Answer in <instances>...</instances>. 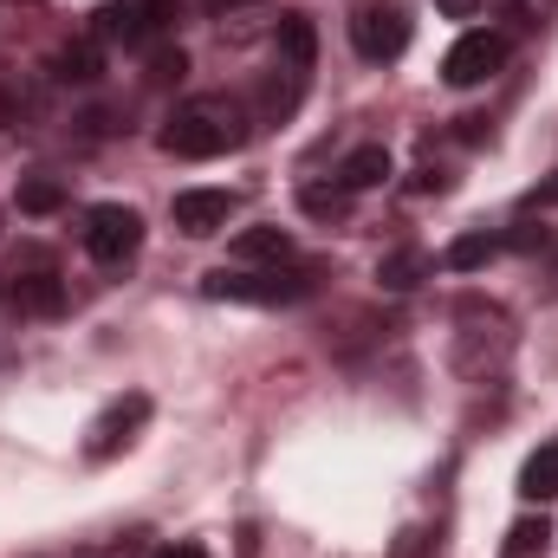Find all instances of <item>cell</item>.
<instances>
[{
    "instance_id": "obj_16",
    "label": "cell",
    "mask_w": 558,
    "mask_h": 558,
    "mask_svg": "<svg viewBox=\"0 0 558 558\" xmlns=\"http://www.w3.org/2000/svg\"><path fill=\"white\" fill-rule=\"evenodd\" d=\"M500 247H507L500 234H461V241L448 247V267H454V274H474V267H487Z\"/></svg>"
},
{
    "instance_id": "obj_10",
    "label": "cell",
    "mask_w": 558,
    "mask_h": 558,
    "mask_svg": "<svg viewBox=\"0 0 558 558\" xmlns=\"http://www.w3.org/2000/svg\"><path fill=\"white\" fill-rule=\"evenodd\" d=\"M98 72H105V52H98L92 39H65V46L52 52V78H59V85H98Z\"/></svg>"
},
{
    "instance_id": "obj_21",
    "label": "cell",
    "mask_w": 558,
    "mask_h": 558,
    "mask_svg": "<svg viewBox=\"0 0 558 558\" xmlns=\"http://www.w3.org/2000/svg\"><path fill=\"white\" fill-rule=\"evenodd\" d=\"M494 13H507V20H520V26H539V20L553 13V0H494Z\"/></svg>"
},
{
    "instance_id": "obj_19",
    "label": "cell",
    "mask_w": 558,
    "mask_h": 558,
    "mask_svg": "<svg viewBox=\"0 0 558 558\" xmlns=\"http://www.w3.org/2000/svg\"><path fill=\"white\" fill-rule=\"evenodd\" d=\"M182 72H189V59H182V46H156V52H149V78H156V85H175Z\"/></svg>"
},
{
    "instance_id": "obj_5",
    "label": "cell",
    "mask_w": 558,
    "mask_h": 558,
    "mask_svg": "<svg viewBox=\"0 0 558 558\" xmlns=\"http://www.w3.org/2000/svg\"><path fill=\"white\" fill-rule=\"evenodd\" d=\"M351 46L384 65V59H397V52L410 46V20H403L397 7H357V13H351Z\"/></svg>"
},
{
    "instance_id": "obj_9",
    "label": "cell",
    "mask_w": 558,
    "mask_h": 558,
    "mask_svg": "<svg viewBox=\"0 0 558 558\" xmlns=\"http://www.w3.org/2000/svg\"><path fill=\"white\" fill-rule=\"evenodd\" d=\"M312 59H318V33H312V20H305V13H286V20H279V72L305 78Z\"/></svg>"
},
{
    "instance_id": "obj_11",
    "label": "cell",
    "mask_w": 558,
    "mask_h": 558,
    "mask_svg": "<svg viewBox=\"0 0 558 558\" xmlns=\"http://www.w3.org/2000/svg\"><path fill=\"white\" fill-rule=\"evenodd\" d=\"M384 175H390V149H384V143H364V149H351V156H344L338 189H351V195H357V189H377Z\"/></svg>"
},
{
    "instance_id": "obj_13",
    "label": "cell",
    "mask_w": 558,
    "mask_h": 558,
    "mask_svg": "<svg viewBox=\"0 0 558 558\" xmlns=\"http://www.w3.org/2000/svg\"><path fill=\"white\" fill-rule=\"evenodd\" d=\"M234 260H292V234L286 228H247L241 241H234Z\"/></svg>"
},
{
    "instance_id": "obj_23",
    "label": "cell",
    "mask_w": 558,
    "mask_h": 558,
    "mask_svg": "<svg viewBox=\"0 0 558 558\" xmlns=\"http://www.w3.org/2000/svg\"><path fill=\"white\" fill-rule=\"evenodd\" d=\"M156 558H208V553H202V546H162Z\"/></svg>"
},
{
    "instance_id": "obj_24",
    "label": "cell",
    "mask_w": 558,
    "mask_h": 558,
    "mask_svg": "<svg viewBox=\"0 0 558 558\" xmlns=\"http://www.w3.org/2000/svg\"><path fill=\"white\" fill-rule=\"evenodd\" d=\"M215 13H234V7H260V0H208Z\"/></svg>"
},
{
    "instance_id": "obj_20",
    "label": "cell",
    "mask_w": 558,
    "mask_h": 558,
    "mask_svg": "<svg viewBox=\"0 0 558 558\" xmlns=\"http://www.w3.org/2000/svg\"><path fill=\"white\" fill-rule=\"evenodd\" d=\"M546 539H553V526H546V520H520V526H513V558L546 553Z\"/></svg>"
},
{
    "instance_id": "obj_14",
    "label": "cell",
    "mask_w": 558,
    "mask_h": 558,
    "mask_svg": "<svg viewBox=\"0 0 558 558\" xmlns=\"http://www.w3.org/2000/svg\"><path fill=\"white\" fill-rule=\"evenodd\" d=\"M520 494H526V500H558V441L539 448V454L520 468Z\"/></svg>"
},
{
    "instance_id": "obj_6",
    "label": "cell",
    "mask_w": 558,
    "mask_h": 558,
    "mask_svg": "<svg viewBox=\"0 0 558 558\" xmlns=\"http://www.w3.org/2000/svg\"><path fill=\"white\" fill-rule=\"evenodd\" d=\"M234 208H241V202H234L228 189H182L169 215H175V228H182L189 241H208V234H221V228L234 221Z\"/></svg>"
},
{
    "instance_id": "obj_1",
    "label": "cell",
    "mask_w": 558,
    "mask_h": 558,
    "mask_svg": "<svg viewBox=\"0 0 558 558\" xmlns=\"http://www.w3.org/2000/svg\"><path fill=\"white\" fill-rule=\"evenodd\" d=\"M247 143V111L241 98L228 92H202V98H182L162 124V149L169 156H189V162H208V156H228Z\"/></svg>"
},
{
    "instance_id": "obj_15",
    "label": "cell",
    "mask_w": 558,
    "mask_h": 558,
    "mask_svg": "<svg viewBox=\"0 0 558 558\" xmlns=\"http://www.w3.org/2000/svg\"><path fill=\"white\" fill-rule=\"evenodd\" d=\"M59 208H65V182H52V175L20 182V215H59Z\"/></svg>"
},
{
    "instance_id": "obj_7",
    "label": "cell",
    "mask_w": 558,
    "mask_h": 558,
    "mask_svg": "<svg viewBox=\"0 0 558 558\" xmlns=\"http://www.w3.org/2000/svg\"><path fill=\"white\" fill-rule=\"evenodd\" d=\"M143 422H149V397H118L105 416L92 422V435H85V454H92V461H111L118 448H131V441H137Z\"/></svg>"
},
{
    "instance_id": "obj_17",
    "label": "cell",
    "mask_w": 558,
    "mask_h": 558,
    "mask_svg": "<svg viewBox=\"0 0 558 558\" xmlns=\"http://www.w3.org/2000/svg\"><path fill=\"white\" fill-rule=\"evenodd\" d=\"M299 208L318 215V221H344V215H351V189H305Z\"/></svg>"
},
{
    "instance_id": "obj_2",
    "label": "cell",
    "mask_w": 558,
    "mask_h": 558,
    "mask_svg": "<svg viewBox=\"0 0 558 558\" xmlns=\"http://www.w3.org/2000/svg\"><path fill=\"white\" fill-rule=\"evenodd\" d=\"M208 299H234V305H286V299H305L312 274H279V267H221V274L202 279Z\"/></svg>"
},
{
    "instance_id": "obj_3",
    "label": "cell",
    "mask_w": 558,
    "mask_h": 558,
    "mask_svg": "<svg viewBox=\"0 0 558 558\" xmlns=\"http://www.w3.org/2000/svg\"><path fill=\"white\" fill-rule=\"evenodd\" d=\"M137 247H143V215L137 208L98 202V208L85 215V254H92L98 267H124V260H137Z\"/></svg>"
},
{
    "instance_id": "obj_12",
    "label": "cell",
    "mask_w": 558,
    "mask_h": 558,
    "mask_svg": "<svg viewBox=\"0 0 558 558\" xmlns=\"http://www.w3.org/2000/svg\"><path fill=\"white\" fill-rule=\"evenodd\" d=\"M13 305H20V312H39V318H52V312L65 305V292H59V279L39 267V274H20V279H13Z\"/></svg>"
},
{
    "instance_id": "obj_22",
    "label": "cell",
    "mask_w": 558,
    "mask_h": 558,
    "mask_svg": "<svg viewBox=\"0 0 558 558\" xmlns=\"http://www.w3.org/2000/svg\"><path fill=\"white\" fill-rule=\"evenodd\" d=\"M435 7H441L448 20H468V13H481V0H435Z\"/></svg>"
},
{
    "instance_id": "obj_25",
    "label": "cell",
    "mask_w": 558,
    "mask_h": 558,
    "mask_svg": "<svg viewBox=\"0 0 558 558\" xmlns=\"http://www.w3.org/2000/svg\"><path fill=\"white\" fill-rule=\"evenodd\" d=\"M533 202H539V208H546V202H558V182H546V189H539V195H533Z\"/></svg>"
},
{
    "instance_id": "obj_8",
    "label": "cell",
    "mask_w": 558,
    "mask_h": 558,
    "mask_svg": "<svg viewBox=\"0 0 558 558\" xmlns=\"http://www.w3.org/2000/svg\"><path fill=\"white\" fill-rule=\"evenodd\" d=\"M156 26H162V0H118V7L98 13V33L105 39H124V46L156 39Z\"/></svg>"
},
{
    "instance_id": "obj_18",
    "label": "cell",
    "mask_w": 558,
    "mask_h": 558,
    "mask_svg": "<svg viewBox=\"0 0 558 558\" xmlns=\"http://www.w3.org/2000/svg\"><path fill=\"white\" fill-rule=\"evenodd\" d=\"M422 267H428V260H422V254H410V247H403V254H390V260L377 267V279H384L390 292H403V286H416V279H422Z\"/></svg>"
},
{
    "instance_id": "obj_4",
    "label": "cell",
    "mask_w": 558,
    "mask_h": 558,
    "mask_svg": "<svg viewBox=\"0 0 558 558\" xmlns=\"http://www.w3.org/2000/svg\"><path fill=\"white\" fill-rule=\"evenodd\" d=\"M500 65H507V39L500 33H461L448 46V59H441V78L468 92V85H487Z\"/></svg>"
}]
</instances>
